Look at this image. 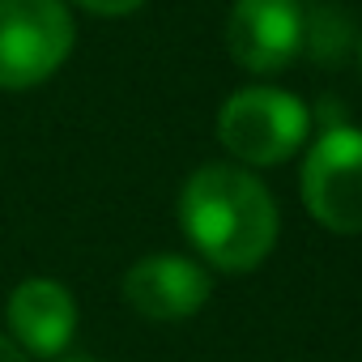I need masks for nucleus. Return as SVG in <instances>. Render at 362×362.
<instances>
[{
  "mask_svg": "<svg viewBox=\"0 0 362 362\" xmlns=\"http://www.w3.org/2000/svg\"><path fill=\"white\" fill-rule=\"evenodd\" d=\"M179 226L222 273L256 269L277 243V205L243 166H201L179 192Z\"/></svg>",
  "mask_w": 362,
  "mask_h": 362,
  "instance_id": "f257e3e1",
  "label": "nucleus"
},
{
  "mask_svg": "<svg viewBox=\"0 0 362 362\" xmlns=\"http://www.w3.org/2000/svg\"><path fill=\"white\" fill-rule=\"evenodd\" d=\"M77 26L64 0H0V90H35L73 56Z\"/></svg>",
  "mask_w": 362,
  "mask_h": 362,
  "instance_id": "f03ea898",
  "label": "nucleus"
},
{
  "mask_svg": "<svg viewBox=\"0 0 362 362\" xmlns=\"http://www.w3.org/2000/svg\"><path fill=\"white\" fill-rule=\"evenodd\" d=\"M311 111L273 86H247L230 94L218 111V141L230 158L247 166H277L307 141Z\"/></svg>",
  "mask_w": 362,
  "mask_h": 362,
  "instance_id": "7ed1b4c3",
  "label": "nucleus"
},
{
  "mask_svg": "<svg viewBox=\"0 0 362 362\" xmlns=\"http://www.w3.org/2000/svg\"><path fill=\"white\" fill-rule=\"evenodd\" d=\"M303 205L332 235H362V132L328 128L303 162Z\"/></svg>",
  "mask_w": 362,
  "mask_h": 362,
  "instance_id": "20e7f679",
  "label": "nucleus"
},
{
  "mask_svg": "<svg viewBox=\"0 0 362 362\" xmlns=\"http://www.w3.org/2000/svg\"><path fill=\"white\" fill-rule=\"evenodd\" d=\"M307 39L298 0H235L226 22V47L247 73H281Z\"/></svg>",
  "mask_w": 362,
  "mask_h": 362,
  "instance_id": "39448f33",
  "label": "nucleus"
},
{
  "mask_svg": "<svg viewBox=\"0 0 362 362\" xmlns=\"http://www.w3.org/2000/svg\"><path fill=\"white\" fill-rule=\"evenodd\" d=\"M209 273L179 256V252H158V256H141L128 273H124V298L132 311H141L145 320H188L209 303Z\"/></svg>",
  "mask_w": 362,
  "mask_h": 362,
  "instance_id": "423d86ee",
  "label": "nucleus"
},
{
  "mask_svg": "<svg viewBox=\"0 0 362 362\" xmlns=\"http://www.w3.org/2000/svg\"><path fill=\"white\" fill-rule=\"evenodd\" d=\"M5 324H9V337L26 354L56 358L69 349V341L77 332V303H73L69 286H60L52 277H26L22 286H13V294L5 303Z\"/></svg>",
  "mask_w": 362,
  "mask_h": 362,
  "instance_id": "0eeeda50",
  "label": "nucleus"
},
{
  "mask_svg": "<svg viewBox=\"0 0 362 362\" xmlns=\"http://www.w3.org/2000/svg\"><path fill=\"white\" fill-rule=\"evenodd\" d=\"M73 5L94 13V18H128V13H136L145 5V0H73Z\"/></svg>",
  "mask_w": 362,
  "mask_h": 362,
  "instance_id": "6e6552de",
  "label": "nucleus"
},
{
  "mask_svg": "<svg viewBox=\"0 0 362 362\" xmlns=\"http://www.w3.org/2000/svg\"><path fill=\"white\" fill-rule=\"evenodd\" d=\"M0 362H30V354H26L9 332H0Z\"/></svg>",
  "mask_w": 362,
  "mask_h": 362,
  "instance_id": "1a4fd4ad",
  "label": "nucleus"
},
{
  "mask_svg": "<svg viewBox=\"0 0 362 362\" xmlns=\"http://www.w3.org/2000/svg\"><path fill=\"white\" fill-rule=\"evenodd\" d=\"M73 362H90V358H73Z\"/></svg>",
  "mask_w": 362,
  "mask_h": 362,
  "instance_id": "9d476101",
  "label": "nucleus"
},
{
  "mask_svg": "<svg viewBox=\"0 0 362 362\" xmlns=\"http://www.w3.org/2000/svg\"><path fill=\"white\" fill-rule=\"evenodd\" d=\"M358 56H362V47H358Z\"/></svg>",
  "mask_w": 362,
  "mask_h": 362,
  "instance_id": "9b49d317",
  "label": "nucleus"
}]
</instances>
